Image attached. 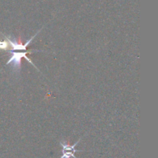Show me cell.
<instances>
[{
  "label": "cell",
  "instance_id": "obj_4",
  "mask_svg": "<svg viewBox=\"0 0 158 158\" xmlns=\"http://www.w3.org/2000/svg\"><path fill=\"white\" fill-rule=\"evenodd\" d=\"M0 49H3V50H9V46L7 40H6V41H0Z\"/></svg>",
  "mask_w": 158,
  "mask_h": 158
},
{
  "label": "cell",
  "instance_id": "obj_1",
  "mask_svg": "<svg viewBox=\"0 0 158 158\" xmlns=\"http://www.w3.org/2000/svg\"><path fill=\"white\" fill-rule=\"evenodd\" d=\"M9 52L10 54H12V56H11V57L9 58V61L7 62L6 64H10L12 66V69L14 73H19L20 72V70H21V60L23 57L26 58L28 60V62H29L31 64L33 65L35 67V64L27 56V54L29 53L30 52H12V51H9Z\"/></svg>",
  "mask_w": 158,
  "mask_h": 158
},
{
  "label": "cell",
  "instance_id": "obj_3",
  "mask_svg": "<svg viewBox=\"0 0 158 158\" xmlns=\"http://www.w3.org/2000/svg\"><path fill=\"white\" fill-rule=\"evenodd\" d=\"M81 139L78 140L76 143H74L73 145H69L67 143H66V141L64 142H60V145L62 146L63 148V155L60 158H71V157H73V158H77L74 155L76 152H80V151H77V150L75 149V147L77 146V144L79 143V142L80 141Z\"/></svg>",
  "mask_w": 158,
  "mask_h": 158
},
{
  "label": "cell",
  "instance_id": "obj_2",
  "mask_svg": "<svg viewBox=\"0 0 158 158\" xmlns=\"http://www.w3.org/2000/svg\"><path fill=\"white\" fill-rule=\"evenodd\" d=\"M39 32H40V31H39ZM38 32H37V33L35 34L34 36H32V38L29 39V40H27V41H26V43H25V44H23L22 43H19V42H18L15 38H12V39L10 36H5V37H6V40H7L8 43H9V47L11 46V48H12V49H11L10 50H9V51H12V50H23V51H24V50H26V47H27L28 45L30 44V43L32 42V40H33L34 38H35V36H36V35L38 34Z\"/></svg>",
  "mask_w": 158,
  "mask_h": 158
}]
</instances>
